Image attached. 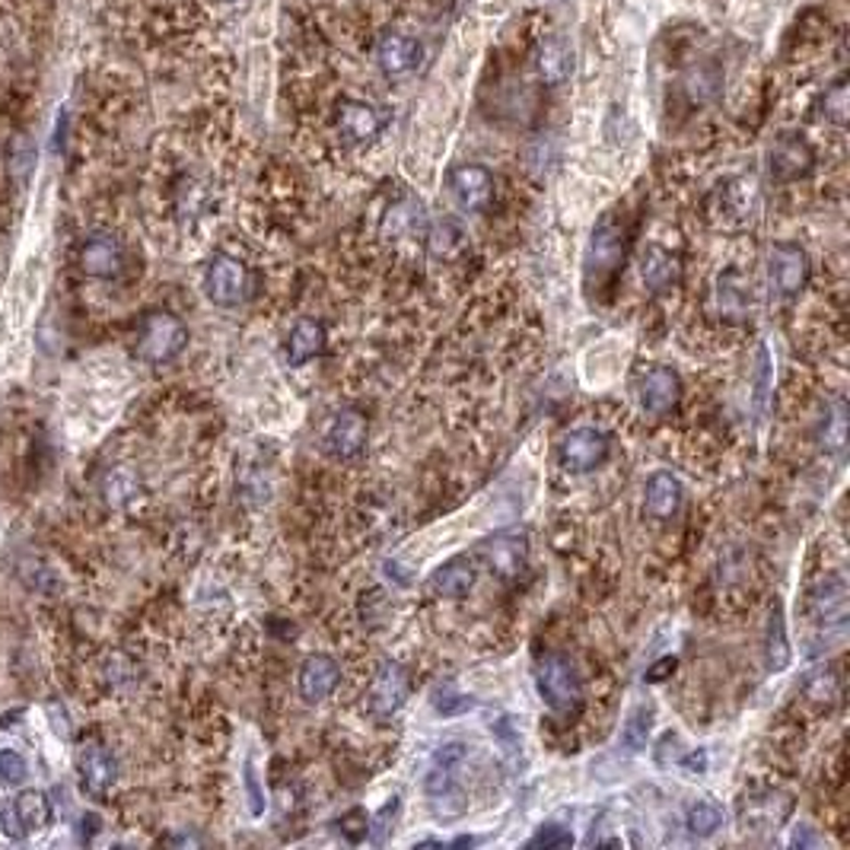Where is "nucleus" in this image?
Segmentation results:
<instances>
[{"instance_id":"1","label":"nucleus","mask_w":850,"mask_h":850,"mask_svg":"<svg viewBox=\"0 0 850 850\" xmlns=\"http://www.w3.org/2000/svg\"><path fill=\"white\" fill-rule=\"evenodd\" d=\"M465 762V745L463 742H450L433 755V765L427 771L424 790L430 800V810L436 818H459L468 810V797L465 787L459 783V768Z\"/></svg>"},{"instance_id":"2","label":"nucleus","mask_w":850,"mask_h":850,"mask_svg":"<svg viewBox=\"0 0 850 850\" xmlns=\"http://www.w3.org/2000/svg\"><path fill=\"white\" fill-rule=\"evenodd\" d=\"M536 689H539L541 704L571 720L583 710V679L577 666L564 654H544L536 666Z\"/></svg>"},{"instance_id":"3","label":"nucleus","mask_w":850,"mask_h":850,"mask_svg":"<svg viewBox=\"0 0 850 850\" xmlns=\"http://www.w3.org/2000/svg\"><path fill=\"white\" fill-rule=\"evenodd\" d=\"M624 249H627V230L615 214H606L596 230L589 236L586 246V259H583V274H586V287L606 290L615 274H619L621 262H624Z\"/></svg>"},{"instance_id":"4","label":"nucleus","mask_w":850,"mask_h":850,"mask_svg":"<svg viewBox=\"0 0 850 850\" xmlns=\"http://www.w3.org/2000/svg\"><path fill=\"white\" fill-rule=\"evenodd\" d=\"M189 345V328L179 315L172 312H151L144 315L141 328H137V342H134V354L144 363H169L176 360Z\"/></svg>"},{"instance_id":"5","label":"nucleus","mask_w":850,"mask_h":850,"mask_svg":"<svg viewBox=\"0 0 850 850\" xmlns=\"http://www.w3.org/2000/svg\"><path fill=\"white\" fill-rule=\"evenodd\" d=\"M408 695H411V682H408V672L402 662L395 659H383L370 679V689H367V707L376 720H388L395 717L405 704H408Z\"/></svg>"},{"instance_id":"6","label":"nucleus","mask_w":850,"mask_h":850,"mask_svg":"<svg viewBox=\"0 0 850 850\" xmlns=\"http://www.w3.org/2000/svg\"><path fill=\"white\" fill-rule=\"evenodd\" d=\"M249 287H252V274L239 259H232V255H214L211 259L207 274H204V290H207V300L214 307L230 310V307L246 303Z\"/></svg>"},{"instance_id":"7","label":"nucleus","mask_w":850,"mask_h":850,"mask_svg":"<svg viewBox=\"0 0 850 850\" xmlns=\"http://www.w3.org/2000/svg\"><path fill=\"white\" fill-rule=\"evenodd\" d=\"M768 280L777 297H797L810 284V255L793 242H774L768 252Z\"/></svg>"},{"instance_id":"8","label":"nucleus","mask_w":850,"mask_h":850,"mask_svg":"<svg viewBox=\"0 0 850 850\" xmlns=\"http://www.w3.org/2000/svg\"><path fill=\"white\" fill-rule=\"evenodd\" d=\"M609 453H612V443L596 427L567 430L558 443V459L567 471H592L609 459Z\"/></svg>"},{"instance_id":"9","label":"nucleus","mask_w":850,"mask_h":850,"mask_svg":"<svg viewBox=\"0 0 850 850\" xmlns=\"http://www.w3.org/2000/svg\"><path fill=\"white\" fill-rule=\"evenodd\" d=\"M810 615L818 627H825V637L845 634V624H848V583H845V577L831 574V577L812 586Z\"/></svg>"},{"instance_id":"10","label":"nucleus","mask_w":850,"mask_h":850,"mask_svg":"<svg viewBox=\"0 0 850 850\" xmlns=\"http://www.w3.org/2000/svg\"><path fill=\"white\" fill-rule=\"evenodd\" d=\"M48 822H51V803H48V797H45L41 790H23V793H16V797L3 806V812H0L3 831H7L10 838H16V841L41 831Z\"/></svg>"},{"instance_id":"11","label":"nucleus","mask_w":850,"mask_h":850,"mask_svg":"<svg viewBox=\"0 0 850 850\" xmlns=\"http://www.w3.org/2000/svg\"><path fill=\"white\" fill-rule=\"evenodd\" d=\"M77 265L86 277H99V280H112L124 271V246L112 232H93L89 239H83L77 252Z\"/></svg>"},{"instance_id":"12","label":"nucleus","mask_w":850,"mask_h":850,"mask_svg":"<svg viewBox=\"0 0 850 850\" xmlns=\"http://www.w3.org/2000/svg\"><path fill=\"white\" fill-rule=\"evenodd\" d=\"M793 810V800L780 790L749 793L739 803V822L745 831H777Z\"/></svg>"},{"instance_id":"13","label":"nucleus","mask_w":850,"mask_h":850,"mask_svg":"<svg viewBox=\"0 0 850 850\" xmlns=\"http://www.w3.org/2000/svg\"><path fill=\"white\" fill-rule=\"evenodd\" d=\"M367 418L360 415V411H342V415H335L332 418V424L325 430V436H322V450L332 456V459H338V463H348L354 456H360L363 453V446H367Z\"/></svg>"},{"instance_id":"14","label":"nucleus","mask_w":850,"mask_h":850,"mask_svg":"<svg viewBox=\"0 0 850 850\" xmlns=\"http://www.w3.org/2000/svg\"><path fill=\"white\" fill-rule=\"evenodd\" d=\"M637 398H641V408L654 418H666L669 411L679 408V398H682V380L675 370L669 367H654L644 373L641 386H637Z\"/></svg>"},{"instance_id":"15","label":"nucleus","mask_w":850,"mask_h":850,"mask_svg":"<svg viewBox=\"0 0 850 850\" xmlns=\"http://www.w3.org/2000/svg\"><path fill=\"white\" fill-rule=\"evenodd\" d=\"M450 192L456 197V204L463 211H488L491 197H494V176L484 166H459L450 172Z\"/></svg>"},{"instance_id":"16","label":"nucleus","mask_w":850,"mask_h":850,"mask_svg":"<svg viewBox=\"0 0 850 850\" xmlns=\"http://www.w3.org/2000/svg\"><path fill=\"white\" fill-rule=\"evenodd\" d=\"M481 558L488 561L491 574H498L501 580L513 583L523 577L526 571V561H529V548H526V539L523 536H494L481 544Z\"/></svg>"},{"instance_id":"17","label":"nucleus","mask_w":850,"mask_h":850,"mask_svg":"<svg viewBox=\"0 0 850 850\" xmlns=\"http://www.w3.org/2000/svg\"><path fill=\"white\" fill-rule=\"evenodd\" d=\"M77 774H80V787L89 793V797H106L116 783L118 768L112 752L99 742H89L83 745L77 755Z\"/></svg>"},{"instance_id":"18","label":"nucleus","mask_w":850,"mask_h":850,"mask_svg":"<svg viewBox=\"0 0 850 850\" xmlns=\"http://www.w3.org/2000/svg\"><path fill=\"white\" fill-rule=\"evenodd\" d=\"M376 61H380V71L386 77H408L421 68L424 61V48L421 41L411 39V36H402V33H388L376 45Z\"/></svg>"},{"instance_id":"19","label":"nucleus","mask_w":850,"mask_h":850,"mask_svg":"<svg viewBox=\"0 0 850 850\" xmlns=\"http://www.w3.org/2000/svg\"><path fill=\"white\" fill-rule=\"evenodd\" d=\"M335 121H338V131H342V137H345L348 144H370V141H376L380 131H383V116H380L373 106L357 103V99L342 103Z\"/></svg>"},{"instance_id":"20","label":"nucleus","mask_w":850,"mask_h":850,"mask_svg":"<svg viewBox=\"0 0 850 850\" xmlns=\"http://www.w3.org/2000/svg\"><path fill=\"white\" fill-rule=\"evenodd\" d=\"M342 682V666L325 654H315L300 666V695L307 704H319Z\"/></svg>"},{"instance_id":"21","label":"nucleus","mask_w":850,"mask_h":850,"mask_svg":"<svg viewBox=\"0 0 850 850\" xmlns=\"http://www.w3.org/2000/svg\"><path fill=\"white\" fill-rule=\"evenodd\" d=\"M682 501H685V491H682V481H679L672 471L650 475L647 491H644V510H647V516H654V519H672V516L682 510Z\"/></svg>"},{"instance_id":"22","label":"nucleus","mask_w":850,"mask_h":850,"mask_svg":"<svg viewBox=\"0 0 850 850\" xmlns=\"http://www.w3.org/2000/svg\"><path fill=\"white\" fill-rule=\"evenodd\" d=\"M478 580V571H475V564L459 554V558H450L446 564H440L436 571H433V577H430V589L436 592V596H446V599H463L465 592L475 586Z\"/></svg>"},{"instance_id":"23","label":"nucleus","mask_w":850,"mask_h":850,"mask_svg":"<svg viewBox=\"0 0 850 850\" xmlns=\"http://www.w3.org/2000/svg\"><path fill=\"white\" fill-rule=\"evenodd\" d=\"M641 280L654 294H669L682 280V265H679V259L672 252L654 246V249H647V255L641 262Z\"/></svg>"},{"instance_id":"24","label":"nucleus","mask_w":850,"mask_h":850,"mask_svg":"<svg viewBox=\"0 0 850 850\" xmlns=\"http://www.w3.org/2000/svg\"><path fill=\"white\" fill-rule=\"evenodd\" d=\"M812 169V151L800 137H783L771 151V176L777 182H793Z\"/></svg>"},{"instance_id":"25","label":"nucleus","mask_w":850,"mask_h":850,"mask_svg":"<svg viewBox=\"0 0 850 850\" xmlns=\"http://www.w3.org/2000/svg\"><path fill=\"white\" fill-rule=\"evenodd\" d=\"M536 71H539L541 83H548V86L564 83V80L571 77V71H574V48L561 36L544 39L539 55H536Z\"/></svg>"},{"instance_id":"26","label":"nucleus","mask_w":850,"mask_h":850,"mask_svg":"<svg viewBox=\"0 0 850 850\" xmlns=\"http://www.w3.org/2000/svg\"><path fill=\"white\" fill-rule=\"evenodd\" d=\"M325 350V325L315 319H300L287 338V363L290 367H303L312 357H319Z\"/></svg>"},{"instance_id":"27","label":"nucleus","mask_w":850,"mask_h":850,"mask_svg":"<svg viewBox=\"0 0 850 850\" xmlns=\"http://www.w3.org/2000/svg\"><path fill=\"white\" fill-rule=\"evenodd\" d=\"M765 666H768V672H783L790 666V641H787V624H783L780 602L771 606L768 627H765Z\"/></svg>"},{"instance_id":"28","label":"nucleus","mask_w":850,"mask_h":850,"mask_svg":"<svg viewBox=\"0 0 850 850\" xmlns=\"http://www.w3.org/2000/svg\"><path fill=\"white\" fill-rule=\"evenodd\" d=\"M818 440L825 446V453L831 456H845V446H848V405L841 398H835L825 415H822V430H818Z\"/></svg>"},{"instance_id":"29","label":"nucleus","mask_w":850,"mask_h":850,"mask_svg":"<svg viewBox=\"0 0 850 850\" xmlns=\"http://www.w3.org/2000/svg\"><path fill=\"white\" fill-rule=\"evenodd\" d=\"M771 398H774V360L768 345H762V348H758V367H755V392H752V405H755L758 421L768 418V411H771Z\"/></svg>"},{"instance_id":"30","label":"nucleus","mask_w":850,"mask_h":850,"mask_svg":"<svg viewBox=\"0 0 850 850\" xmlns=\"http://www.w3.org/2000/svg\"><path fill=\"white\" fill-rule=\"evenodd\" d=\"M650 727H654V704H637V707L627 714V723H624V730H621L624 749H631V752L647 749Z\"/></svg>"},{"instance_id":"31","label":"nucleus","mask_w":850,"mask_h":850,"mask_svg":"<svg viewBox=\"0 0 850 850\" xmlns=\"http://www.w3.org/2000/svg\"><path fill=\"white\" fill-rule=\"evenodd\" d=\"M427 246L436 259H456L465 249V232L456 220H443L427 232Z\"/></svg>"},{"instance_id":"32","label":"nucleus","mask_w":850,"mask_h":850,"mask_svg":"<svg viewBox=\"0 0 850 850\" xmlns=\"http://www.w3.org/2000/svg\"><path fill=\"white\" fill-rule=\"evenodd\" d=\"M685 825L695 838H710L720 831L723 825V810L710 800H701V803H692L689 812H685Z\"/></svg>"},{"instance_id":"33","label":"nucleus","mask_w":850,"mask_h":850,"mask_svg":"<svg viewBox=\"0 0 850 850\" xmlns=\"http://www.w3.org/2000/svg\"><path fill=\"white\" fill-rule=\"evenodd\" d=\"M7 166H10V179L13 182H26L36 169V144L26 134H16L7 154Z\"/></svg>"},{"instance_id":"34","label":"nucleus","mask_w":850,"mask_h":850,"mask_svg":"<svg viewBox=\"0 0 850 850\" xmlns=\"http://www.w3.org/2000/svg\"><path fill=\"white\" fill-rule=\"evenodd\" d=\"M720 307L730 315H742L745 307H752V284H745L735 271L720 277Z\"/></svg>"},{"instance_id":"35","label":"nucleus","mask_w":850,"mask_h":850,"mask_svg":"<svg viewBox=\"0 0 850 850\" xmlns=\"http://www.w3.org/2000/svg\"><path fill=\"white\" fill-rule=\"evenodd\" d=\"M433 707H436V714H443V717H456V714H465V710H471L475 707V701L463 692H456V685L453 682H443V685H436V692H433Z\"/></svg>"},{"instance_id":"36","label":"nucleus","mask_w":850,"mask_h":850,"mask_svg":"<svg viewBox=\"0 0 850 850\" xmlns=\"http://www.w3.org/2000/svg\"><path fill=\"white\" fill-rule=\"evenodd\" d=\"M822 116L828 118L831 124L845 128L848 124V83H835L825 99H822Z\"/></svg>"},{"instance_id":"37","label":"nucleus","mask_w":850,"mask_h":850,"mask_svg":"<svg viewBox=\"0 0 850 850\" xmlns=\"http://www.w3.org/2000/svg\"><path fill=\"white\" fill-rule=\"evenodd\" d=\"M806 695L815 701V704H835L838 695H841V685H838V675L835 672H815L806 682Z\"/></svg>"},{"instance_id":"38","label":"nucleus","mask_w":850,"mask_h":850,"mask_svg":"<svg viewBox=\"0 0 850 850\" xmlns=\"http://www.w3.org/2000/svg\"><path fill=\"white\" fill-rule=\"evenodd\" d=\"M571 845H574V835H571L564 825H558V822L541 825L539 831L532 835V841H529V848H544V850L571 848Z\"/></svg>"},{"instance_id":"39","label":"nucleus","mask_w":850,"mask_h":850,"mask_svg":"<svg viewBox=\"0 0 850 850\" xmlns=\"http://www.w3.org/2000/svg\"><path fill=\"white\" fill-rule=\"evenodd\" d=\"M338 828H342L345 841L360 845V841H367V835H370V815H367L363 810H350L348 815H342Z\"/></svg>"},{"instance_id":"40","label":"nucleus","mask_w":850,"mask_h":850,"mask_svg":"<svg viewBox=\"0 0 850 850\" xmlns=\"http://www.w3.org/2000/svg\"><path fill=\"white\" fill-rule=\"evenodd\" d=\"M26 758L16 755V752H0V780L3 783H23L26 780Z\"/></svg>"},{"instance_id":"41","label":"nucleus","mask_w":850,"mask_h":850,"mask_svg":"<svg viewBox=\"0 0 850 850\" xmlns=\"http://www.w3.org/2000/svg\"><path fill=\"white\" fill-rule=\"evenodd\" d=\"M242 780H246V790H249V810H252V815H262V812H265V793H262V787H259V774H255V765H252V762H246Z\"/></svg>"},{"instance_id":"42","label":"nucleus","mask_w":850,"mask_h":850,"mask_svg":"<svg viewBox=\"0 0 850 850\" xmlns=\"http://www.w3.org/2000/svg\"><path fill=\"white\" fill-rule=\"evenodd\" d=\"M689 93H692V99L695 103H704V99H710L714 93H717V77L714 74H695V77L689 80Z\"/></svg>"},{"instance_id":"43","label":"nucleus","mask_w":850,"mask_h":850,"mask_svg":"<svg viewBox=\"0 0 850 850\" xmlns=\"http://www.w3.org/2000/svg\"><path fill=\"white\" fill-rule=\"evenodd\" d=\"M679 765H682L689 774H704L707 771V752H704V749H695V752L682 755Z\"/></svg>"},{"instance_id":"44","label":"nucleus","mask_w":850,"mask_h":850,"mask_svg":"<svg viewBox=\"0 0 850 850\" xmlns=\"http://www.w3.org/2000/svg\"><path fill=\"white\" fill-rule=\"evenodd\" d=\"M675 666H679V662H675V657H666L662 662H657V666L647 672V682H662V679H669Z\"/></svg>"},{"instance_id":"45","label":"nucleus","mask_w":850,"mask_h":850,"mask_svg":"<svg viewBox=\"0 0 850 850\" xmlns=\"http://www.w3.org/2000/svg\"><path fill=\"white\" fill-rule=\"evenodd\" d=\"M793 845H797V848H810V845H818V838L812 835L810 825H800L797 835H793Z\"/></svg>"}]
</instances>
